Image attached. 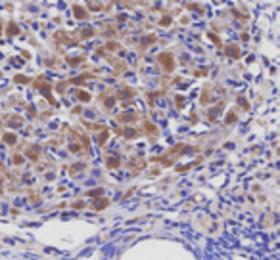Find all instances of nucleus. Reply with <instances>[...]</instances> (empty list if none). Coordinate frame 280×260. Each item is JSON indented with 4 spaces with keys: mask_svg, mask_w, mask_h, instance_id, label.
<instances>
[{
    "mask_svg": "<svg viewBox=\"0 0 280 260\" xmlns=\"http://www.w3.org/2000/svg\"><path fill=\"white\" fill-rule=\"evenodd\" d=\"M159 63L165 67V71H173V67H175V59H173V54H169V52H163V54H159Z\"/></svg>",
    "mask_w": 280,
    "mask_h": 260,
    "instance_id": "nucleus-1",
    "label": "nucleus"
},
{
    "mask_svg": "<svg viewBox=\"0 0 280 260\" xmlns=\"http://www.w3.org/2000/svg\"><path fill=\"white\" fill-rule=\"evenodd\" d=\"M227 55H230V58H238V55H240V48L234 46V44H228V46H227Z\"/></svg>",
    "mask_w": 280,
    "mask_h": 260,
    "instance_id": "nucleus-2",
    "label": "nucleus"
},
{
    "mask_svg": "<svg viewBox=\"0 0 280 260\" xmlns=\"http://www.w3.org/2000/svg\"><path fill=\"white\" fill-rule=\"evenodd\" d=\"M108 205H109V201H108V199H98V201H94V205H92V207H94L96 210H102V209H106Z\"/></svg>",
    "mask_w": 280,
    "mask_h": 260,
    "instance_id": "nucleus-3",
    "label": "nucleus"
},
{
    "mask_svg": "<svg viewBox=\"0 0 280 260\" xmlns=\"http://www.w3.org/2000/svg\"><path fill=\"white\" fill-rule=\"evenodd\" d=\"M106 163H108V168H117L119 166V159H117V157H108Z\"/></svg>",
    "mask_w": 280,
    "mask_h": 260,
    "instance_id": "nucleus-4",
    "label": "nucleus"
},
{
    "mask_svg": "<svg viewBox=\"0 0 280 260\" xmlns=\"http://www.w3.org/2000/svg\"><path fill=\"white\" fill-rule=\"evenodd\" d=\"M134 119H136V115H132V113H129V115H125V113L119 115V121H121V122H132Z\"/></svg>",
    "mask_w": 280,
    "mask_h": 260,
    "instance_id": "nucleus-5",
    "label": "nucleus"
},
{
    "mask_svg": "<svg viewBox=\"0 0 280 260\" xmlns=\"http://www.w3.org/2000/svg\"><path fill=\"white\" fill-rule=\"evenodd\" d=\"M8 35H10V37L19 35V27H17L16 23H10V27H8Z\"/></svg>",
    "mask_w": 280,
    "mask_h": 260,
    "instance_id": "nucleus-6",
    "label": "nucleus"
},
{
    "mask_svg": "<svg viewBox=\"0 0 280 260\" xmlns=\"http://www.w3.org/2000/svg\"><path fill=\"white\" fill-rule=\"evenodd\" d=\"M73 10H75V17H79V19H85V17H86V12H85V10H83V8H79V6H75Z\"/></svg>",
    "mask_w": 280,
    "mask_h": 260,
    "instance_id": "nucleus-7",
    "label": "nucleus"
},
{
    "mask_svg": "<svg viewBox=\"0 0 280 260\" xmlns=\"http://www.w3.org/2000/svg\"><path fill=\"white\" fill-rule=\"evenodd\" d=\"M4 142H6V143H16V134L6 132V134H4Z\"/></svg>",
    "mask_w": 280,
    "mask_h": 260,
    "instance_id": "nucleus-8",
    "label": "nucleus"
},
{
    "mask_svg": "<svg viewBox=\"0 0 280 260\" xmlns=\"http://www.w3.org/2000/svg\"><path fill=\"white\" fill-rule=\"evenodd\" d=\"M144 128H146L150 134H155V132H158V128H155L152 122H148V121H144Z\"/></svg>",
    "mask_w": 280,
    "mask_h": 260,
    "instance_id": "nucleus-9",
    "label": "nucleus"
},
{
    "mask_svg": "<svg viewBox=\"0 0 280 260\" xmlns=\"http://www.w3.org/2000/svg\"><path fill=\"white\" fill-rule=\"evenodd\" d=\"M88 195H90V197H100V195H102V187H96V189H90V191H88Z\"/></svg>",
    "mask_w": 280,
    "mask_h": 260,
    "instance_id": "nucleus-10",
    "label": "nucleus"
},
{
    "mask_svg": "<svg viewBox=\"0 0 280 260\" xmlns=\"http://www.w3.org/2000/svg\"><path fill=\"white\" fill-rule=\"evenodd\" d=\"M77 98H79V99H83V101H88V99H90V94L81 92V90H79V92H77Z\"/></svg>",
    "mask_w": 280,
    "mask_h": 260,
    "instance_id": "nucleus-11",
    "label": "nucleus"
},
{
    "mask_svg": "<svg viewBox=\"0 0 280 260\" xmlns=\"http://www.w3.org/2000/svg\"><path fill=\"white\" fill-rule=\"evenodd\" d=\"M108 136H109V132H106V130H104V132L98 136V143H104V142L108 140Z\"/></svg>",
    "mask_w": 280,
    "mask_h": 260,
    "instance_id": "nucleus-12",
    "label": "nucleus"
},
{
    "mask_svg": "<svg viewBox=\"0 0 280 260\" xmlns=\"http://www.w3.org/2000/svg\"><path fill=\"white\" fill-rule=\"evenodd\" d=\"M92 33H94L92 29H85V31L81 33V38H86V37H90V35H92Z\"/></svg>",
    "mask_w": 280,
    "mask_h": 260,
    "instance_id": "nucleus-13",
    "label": "nucleus"
},
{
    "mask_svg": "<svg viewBox=\"0 0 280 260\" xmlns=\"http://www.w3.org/2000/svg\"><path fill=\"white\" fill-rule=\"evenodd\" d=\"M67 61H69L71 65H75V63H81V61H83V58H67Z\"/></svg>",
    "mask_w": 280,
    "mask_h": 260,
    "instance_id": "nucleus-14",
    "label": "nucleus"
},
{
    "mask_svg": "<svg viewBox=\"0 0 280 260\" xmlns=\"http://www.w3.org/2000/svg\"><path fill=\"white\" fill-rule=\"evenodd\" d=\"M16 82H21V84H25V82H29V78H27V77H16Z\"/></svg>",
    "mask_w": 280,
    "mask_h": 260,
    "instance_id": "nucleus-15",
    "label": "nucleus"
},
{
    "mask_svg": "<svg viewBox=\"0 0 280 260\" xmlns=\"http://www.w3.org/2000/svg\"><path fill=\"white\" fill-rule=\"evenodd\" d=\"M29 157H31V159H37V157H39V149H31V151H29Z\"/></svg>",
    "mask_w": 280,
    "mask_h": 260,
    "instance_id": "nucleus-16",
    "label": "nucleus"
},
{
    "mask_svg": "<svg viewBox=\"0 0 280 260\" xmlns=\"http://www.w3.org/2000/svg\"><path fill=\"white\" fill-rule=\"evenodd\" d=\"M14 163H16V165H21V163H23V157H21V155H14Z\"/></svg>",
    "mask_w": 280,
    "mask_h": 260,
    "instance_id": "nucleus-17",
    "label": "nucleus"
},
{
    "mask_svg": "<svg viewBox=\"0 0 280 260\" xmlns=\"http://www.w3.org/2000/svg\"><path fill=\"white\" fill-rule=\"evenodd\" d=\"M232 121H236V115H234V111L228 113V117H227V122H232Z\"/></svg>",
    "mask_w": 280,
    "mask_h": 260,
    "instance_id": "nucleus-18",
    "label": "nucleus"
},
{
    "mask_svg": "<svg viewBox=\"0 0 280 260\" xmlns=\"http://www.w3.org/2000/svg\"><path fill=\"white\" fill-rule=\"evenodd\" d=\"M10 124H12V126H19V124H21V119H12V121H10Z\"/></svg>",
    "mask_w": 280,
    "mask_h": 260,
    "instance_id": "nucleus-19",
    "label": "nucleus"
},
{
    "mask_svg": "<svg viewBox=\"0 0 280 260\" xmlns=\"http://www.w3.org/2000/svg\"><path fill=\"white\" fill-rule=\"evenodd\" d=\"M169 23H171V17H163V19H161V25H163V27H167Z\"/></svg>",
    "mask_w": 280,
    "mask_h": 260,
    "instance_id": "nucleus-20",
    "label": "nucleus"
},
{
    "mask_svg": "<svg viewBox=\"0 0 280 260\" xmlns=\"http://www.w3.org/2000/svg\"><path fill=\"white\" fill-rule=\"evenodd\" d=\"M125 136H129V138H134V136H136V132H134V130H125Z\"/></svg>",
    "mask_w": 280,
    "mask_h": 260,
    "instance_id": "nucleus-21",
    "label": "nucleus"
},
{
    "mask_svg": "<svg viewBox=\"0 0 280 260\" xmlns=\"http://www.w3.org/2000/svg\"><path fill=\"white\" fill-rule=\"evenodd\" d=\"M73 207H75V209H83L85 203H83V201H81V203H73Z\"/></svg>",
    "mask_w": 280,
    "mask_h": 260,
    "instance_id": "nucleus-22",
    "label": "nucleus"
},
{
    "mask_svg": "<svg viewBox=\"0 0 280 260\" xmlns=\"http://www.w3.org/2000/svg\"><path fill=\"white\" fill-rule=\"evenodd\" d=\"M0 33H2V25H0Z\"/></svg>",
    "mask_w": 280,
    "mask_h": 260,
    "instance_id": "nucleus-23",
    "label": "nucleus"
}]
</instances>
